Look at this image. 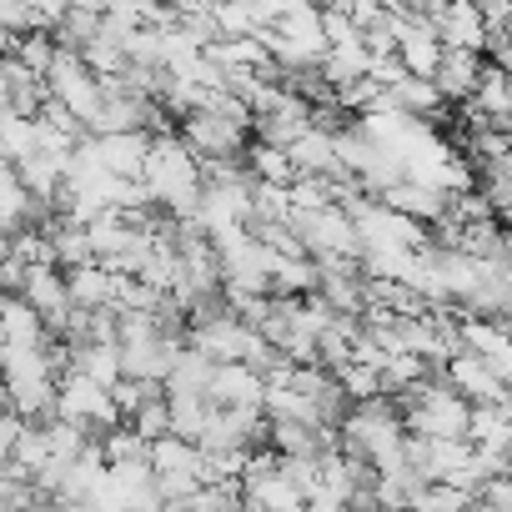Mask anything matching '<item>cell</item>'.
Instances as JSON below:
<instances>
[{"label": "cell", "mask_w": 512, "mask_h": 512, "mask_svg": "<svg viewBox=\"0 0 512 512\" xmlns=\"http://www.w3.org/2000/svg\"><path fill=\"white\" fill-rule=\"evenodd\" d=\"M141 186L151 191V206H161V216L171 221H196L201 196H206V166L196 161V151L181 141V131H161L146 161Z\"/></svg>", "instance_id": "6da1fadb"}, {"label": "cell", "mask_w": 512, "mask_h": 512, "mask_svg": "<svg viewBox=\"0 0 512 512\" xmlns=\"http://www.w3.org/2000/svg\"><path fill=\"white\" fill-rule=\"evenodd\" d=\"M397 402H402L407 432L422 442H467V432H472V402L447 377H427Z\"/></svg>", "instance_id": "7a4b0ae2"}, {"label": "cell", "mask_w": 512, "mask_h": 512, "mask_svg": "<svg viewBox=\"0 0 512 512\" xmlns=\"http://www.w3.org/2000/svg\"><path fill=\"white\" fill-rule=\"evenodd\" d=\"M262 41H267V51H272V61H277L282 76H292V71H322V61L332 51L327 46L322 11L317 6H297V0H287L282 26L277 31H262Z\"/></svg>", "instance_id": "3957f363"}, {"label": "cell", "mask_w": 512, "mask_h": 512, "mask_svg": "<svg viewBox=\"0 0 512 512\" xmlns=\"http://www.w3.org/2000/svg\"><path fill=\"white\" fill-rule=\"evenodd\" d=\"M292 231L302 236L307 256H317V262H362V231L342 206L292 211Z\"/></svg>", "instance_id": "277c9868"}, {"label": "cell", "mask_w": 512, "mask_h": 512, "mask_svg": "<svg viewBox=\"0 0 512 512\" xmlns=\"http://www.w3.org/2000/svg\"><path fill=\"white\" fill-rule=\"evenodd\" d=\"M46 86H51V101H61V106L86 126V136H91V126H96L101 111H106V81L86 66V56H81V51H61V61H56V71L46 76Z\"/></svg>", "instance_id": "5b68a950"}, {"label": "cell", "mask_w": 512, "mask_h": 512, "mask_svg": "<svg viewBox=\"0 0 512 512\" xmlns=\"http://www.w3.org/2000/svg\"><path fill=\"white\" fill-rule=\"evenodd\" d=\"M246 136H251V126H241V121H226V116H216V111H196V116H186L181 121V141L196 151V161L201 166H226V161H246Z\"/></svg>", "instance_id": "8992f818"}, {"label": "cell", "mask_w": 512, "mask_h": 512, "mask_svg": "<svg viewBox=\"0 0 512 512\" xmlns=\"http://www.w3.org/2000/svg\"><path fill=\"white\" fill-rule=\"evenodd\" d=\"M56 417H61V422H76V427H86V432H91V427L116 432V422L126 427V417H121V407H116V392L101 387V382H91V377H81V372H66V377H61Z\"/></svg>", "instance_id": "52a82bcc"}, {"label": "cell", "mask_w": 512, "mask_h": 512, "mask_svg": "<svg viewBox=\"0 0 512 512\" xmlns=\"http://www.w3.org/2000/svg\"><path fill=\"white\" fill-rule=\"evenodd\" d=\"M422 16L432 21V31L442 36L447 51H472V56H482L487 41H492V31H487V21H482L477 6H422Z\"/></svg>", "instance_id": "ba28073f"}, {"label": "cell", "mask_w": 512, "mask_h": 512, "mask_svg": "<svg viewBox=\"0 0 512 512\" xmlns=\"http://www.w3.org/2000/svg\"><path fill=\"white\" fill-rule=\"evenodd\" d=\"M151 146H156V136H151V131L91 136V151H96V161H101V166H106L111 176H121V181H141V176H146Z\"/></svg>", "instance_id": "9c48e42d"}, {"label": "cell", "mask_w": 512, "mask_h": 512, "mask_svg": "<svg viewBox=\"0 0 512 512\" xmlns=\"http://www.w3.org/2000/svg\"><path fill=\"white\" fill-rule=\"evenodd\" d=\"M442 377H447V382H452V387H457V392L472 402V407L512 402V392L502 387V377H497V372H492V367H487L477 352H467V347H462V352H457V357L442 367Z\"/></svg>", "instance_id": "30bf717a"}, {"label": "cell", "mask_w": 512, "mask_h": 512, "mask_svg": "<svg viewBox=\"0 0 512 512\" xmlns=\"http://www.w3.org/2000/svg\"><path fill=\"white\" fill-rule=\"evenodd\" d=\"M211 407L226 412H267V377L256 367H216L211 377Z\"/></svg>", "instance_id": "8fae6325"}, {"label": "cell", "mask_w": 512, "mask_h": 512, "mask_svg": "<svg viewBox=\"0 0 512 512\" xmlns=\"http://www.w3.org/2000/svg\"><path fill=\"white\" fill-rule=\"evenodd\" d=\"M46 211H51V206H41V201L31 196V186L21 181L16 166L0 171V226H6V236L31 231V221H46Z\"/></svg>", "instance_id": "7c38bea8"}, {"label": "cell", "mask_w": 512, "mask_h": 512, "mask_svg": "<svg viewBox=\"0 0 512 512\" xmlns=\"http://www.w3.org/2000/svg\"><path fill=\"white\" fill-rule=\"evenodd\" d=\"M0 347H56L46 317L26 297H6V307H0Z\"/></svg>", "instance_id": "4fadbf2b"}, {"label": "cell", "mask_w": 512, "mask_h": 512, "mask_svg": "<svg viewBox=\"0 0 512 512\" xmlns=\"http://www.w3.org/2000/svg\"><path fill=\"white\" fill-rule=\"evenodd\" d=\"M482 71H487L482 56H472V51H447V61H442V71H437L432 86L442 91V101L472 106V96H477V86H482Z\"/></svg>", "instance_id": "5bb4252c"}, {"label": "cell", "mask_w": 512, "mask_h": 512, "mask_svg": "<svg viewBox=\"0 0 512 512\" xmlns=\"http://www.w3.org/2000/svg\"><path fill=\"white\" fill-rule=\"evenodd\" d=\"M151 467H156L161 482H201L206 452L191 447V442H181V437H161V442L151 447ZM201 487H206V482H201Z\"/></svg>", "instance_id": "9a60e30c"}, {"label": "cell", "mask_w": 512, "mask_h": 512, "mask_svg": "<svg viewBox=\"0 0 512 512\" xmlns=\"http://www.w3.org/2000/svg\"><path fill=\"white\" fill-rule=\"evenodd\" d=\"M322 76H327L332 91H347V86L372 81V51H367V41L357 36V41H347V46H332L327 61H322Z\"/></svg>", "instance_id": "2e32d148"}, {"label": "cell", "mask_w": 512, "mask_h": 512, "mask_svg": "<svg viewBox=\"0 0 512 512\" xmlns=\"http://www.w3.org/2000/svg\"><path fill=\"white\" fill-rule=\"evenodd\" d=\"M467 442L482 447V452H502V457H512V402L472 407V432H467Z\"/></svg>", "instance_id": "e0dca14e"}, {"label": "cell", "mask_w": 512, "mask_h": 512, "mask_svg": "<svg viewBox=\"0 0 512 512\" xmlns=\"http://www.w3.org/2000/svg\"><path fill=\"white\" fill-rule=\"evenodd\" d=\"M41 116H11V111H0V156H6V166H21L41 151Z\"/></svg>", "instance_id": "ac0fdd59"}, {"label": "cell", "mask_w": 512, "mask_h": 512, "mask_svg": "<svg viewBox=\"0 0 512 512\" xmlns=\"http://www.w3.org/2000/svg\"><path fill=\"white\" fill-rule=\"evenodd\" d=\"M56 241V267L61 272H81L96 262V246H91V226H71V221H51L46 226Z\"/></svg>", "instance_id": "d6986e66"}, {"label": "cell", "mask_w": 512, "mask_h": 512, "mask_svg": "<svg viewBox=\"0 0 512 512\" xmlns=\"http://www.w3.org/2000/svg\"><path fill=\"white\" fill-rule=\"evenodd\" d=\"M211 377H216V362L201 357L196 347H186L171 382H166V397H211Z\"/></svg>", "instance_id": "ffe728a7"}, {"label": "cell", "mask_w": 512, "mask_h": 512, "mask_svg": "<svg viewBox=\"0 0 512 512\" xmlns=\"http://www.w3.org/2000/svg\"><path fill=\"white\" fill-rule=\"evenodd\" d=\"M246 171H251L256 181H267V186H297V181H302L292 151H282V146H262V141L246 151Z\"/></svg>", "instance_id": "44dd1931"}, {"label": "cell", "mask_w": 512, "mask_h": 512, "mask_svg": "<svg viewBox=\"0 0 512 512\" xmlns=\"http://www.w3.org/2000/svg\"><path fill=\"white\" fill-rule=\"evenodd\" d=\"M166 402H171V437L201 447V437H206V427L216 417L211 397H166Z\"/></svg>", "instance_id": "7402d4cb"}, {"label": "cell", "mask_w": 512, "mask_h": 512, "mask_svg": "<svg viewBox=\"0 0 512 512\" xmlns=\"http://www.w3.org/2000/svg\"><path fill=\"white\" fill-rule=\"evenodd\" d=\"M477 492H462L452 482H427L417 497H412V512H477Z\"/></svg>", "instance_id": "603a6c76"}, {"label": "cell", "mask_w": 512, "mask_h": 512, "mask_svg": "<svg viewBox=\"0 0 512 512\" xmlns=\"http://www.w3.org/2000/svg\"><path fill=\"white\" fill-rule=\"evenodd\" d=\"M126 427H131L141 442H151V447H156L161 437H171V402H166V392H161V397H151V402H146Z\"/></svg>", "instance_id": "cb8c5ba5"}, {"label": "cell", "mask_w": 512, "mask_h": 512, "mask_svg": "<svg viewBox=\"0 0 512 512\" xmlns=\"http://www.w3.org/2000/svg\"><path fill=\"white\" fill-rule=\"evenodd\" d=\"M101 452H106V462H111V467H126V462H151V442H141L131 427L106 432V437H101Z\"/></svg>", "instance_id": "d4e9b609"}, {"label": "cell", "mask_w": 512, "mask_h": 512, "mask_svg": "<svg viewBox=\"0 0 512 512\" xmlns=\"http://www.w3.org/2000/svg\"><path fill=\"white\" fill-rule=\"evenodd\" d=\"M186 512H246V492L241 487H201Z\"/></svg>", "instance_id": "484cf974"}, {"label": "cell", "mask_w": 512, "mask_h": 512, "mask_svg": "<svg viewBox=\"0 0 512 512\" xmlns=\"http://www.w3.org/2000/svg\"><path fill=\"white\" fill-rule=\"evenodd\" d=\"M502 36H507V46H512V16H507V31H502Z\"/></svg>", "instance_id": "4316f807"}]
</instances>
